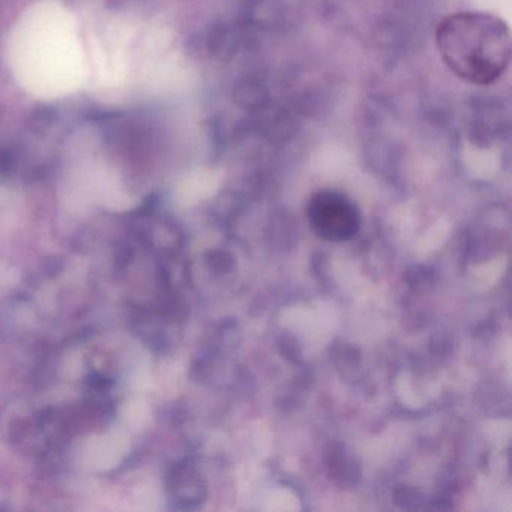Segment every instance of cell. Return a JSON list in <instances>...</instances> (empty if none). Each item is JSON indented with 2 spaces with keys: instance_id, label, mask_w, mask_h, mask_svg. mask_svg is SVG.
Segmentation results:
<instances>
[{
  "instance_id": "cell-1",
  "label": "cell",
  "mask_w": 512,
  "mask_h": 512,
  "mask_svg": "<svg viewBox=\"0 0 512 512\" xmlns=\"http://www.w3.org/2000/svg\"><path fill=\"white\" fill-rule=\"evenodd\" d=\"M440 58L458 79L487 86L508 70L511 32L499 17L485 13H457L437 26Z\"/></svg>"
},
{
  "instance_id": "cell-3",
  "label": "cell",
  "mask_w": 512,
  "mask_h": 512,
  "mask_svg": "<svg viewBox=\"0 0 512 512\" xmlns=\"http://www.w3.org/2000/svg\"><path fill=\"white\" fill-rule=\"evenodd\" d=\"M169 487L170 494H172L175 502H193L199 496V482H197L196 475L187 464H182V466L173 469L172 475H170Z\"/></svg>"
},
{
  "instance_id": "cell-2",
  "label": "cell",
  "mask_w": 512,
  "mask_h": 512,
  "mask_svg": "<svg viewBox=\"0 0 512 512\" xmlns=\"http://www.w3.org/2000/svg\"><path fill=\"white\" fill-rule=\"evenodd\" d=\"M314 232L328 241H347L359 230V212L352 200L337 191H320L308 205Z\"/></svg>"
}]
</instances>
